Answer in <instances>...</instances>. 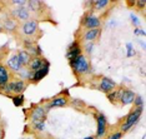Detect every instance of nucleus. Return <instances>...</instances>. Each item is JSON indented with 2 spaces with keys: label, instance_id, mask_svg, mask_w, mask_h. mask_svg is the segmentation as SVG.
I'll use <instances>...</instances> for the list:
<instances>
[{
  "label": "nucleus",
  "instance_id": "obj_1",
  "mask_svg": "<svg viewBox=\"0 0 146 139\" xmlns=\"http://www.w3.org/2000/svg\"><path fill=\"white\" fill-rule=\"evenodd\" d=\"M142 110H144V108L142 107H137L135 110H132L131 113L126 117L125 122L121 124V127H120L121 133H126V132H129L131 129V127H134V125L137 123L139 119H140V117H141Z\"/></svg>",
  "mask_w": 146,
  "mask_h": 139
},
{
  "label": "nucleus",
  "instance_id": "obj_2",
  "mask_svg": "<svg viewBox=\"0 0 146 139\" xmlns=\"http://www.w3.org/2000/svg\"><path fill=\"white\" fill-rule=\"evenodd\" d=\"M70 67L74 69L75 73H78V74H85V73L89 72V69H90V63L89 60L86 59L85 55H79L78 58L72 59L70 60Z\"/></svg>",
  "mask_w": 146,
  "mask_h": 139
},
{
  "label": "nucleus",
  "instance_id": "obj_3",
  "mask_svg": "<svg viewBox=\"0 0 146 139\" xmlns=\"http://www.w3.org/2000/svg\"><path fill=\"white\" fill-rule=\"evenodd\" d=\"M1 90H4L6 94H21L26 89V84L23 80H14V82H9L8 84H5L4 87L0 88Z\"/></svg>",
  "mask_w": 146,
  "mask_h": 139
},
{
  "label": "nucleus",
  "instance_id": "obj_4",
  "mask_svg": "<svg viewBox=\"0 0 146 139\" xmlns=\"http://www.w3.org/2000/svg\"><path fill=\"white\" fill-rule=\"evenodd\" d=\"M82 25L84 28H86V30H91V29H99L101 25V21H100V18L98 15H94V14H89L85 16L84 21H82Z\"/></svg>",
  "mask_w": 146,
  "mask_h": 139
},
{
  "label": "nucleus",
  "instance_id": "obj_5",
  "mask_svg": "<svg viewBox=\"0 0 146 139\" xmlns=\"http://www.w3.org/2000/svg\"><path fill=\"white\" fill-rule=\"evenodd\" d=\"M96 123H98V129H96V137L102 138L108 130V119L104 114L96 115Z\"/></svg>",
  "mask_w": 146,
  "mask_h": 139
},
{
  "label": "nucleus",
  "instance_id": "obj_6",
  "mask_svg": "<svg viewBox=\"0 0 146 139\" xmlns=\"http://www.w3.org/2000/svg\"><path fill=\"white\" fill-rule=\"evenodd\" d=\"M45 115H46V110L44 107L39 105L33 109L31 114H30V119H31V123H39V122H45Z\"/></svg>",
  "mask_w": 146,
  "mask_h": 139
},
{
  "label": "nucleus",
  "instance_id": "obj_7",
  "mask_svg": "<svg viewBox=\"0 0 146 139\" xmlns=\"http://www.w3.org/2000/svg\"><path fill=\"white\" fill-rule=\"evenodd\" d=\"M115 88H116V83L108 77H102L100 83H99V89H100L101 92L106 93V94L112 92V90H115Z\"/></svg>",
  "mask_w": 146,
  "mask_h": 139
},
{
  "label": "nucleus",
  "instance_id": "obj_8",
  "mask_svg": "<svg viewBox=\"0 0 146 139\" xmlns=\"http://www.w3.org/2000/svg\"><path fill=\"white\" fill-rule=\"evenodd\" d=\"M136 97V94L130 89H121L120 97H119V100L121 102L122 105H129L134 103V99Z\"/></svg>",
  "mask_w": 146,
  "mask_h": 139
},
{
  "label": "nucleus",
  "instance_id": "obj_9",
  "mask_svg": "<svg viewBox=\"0 0 146 139\" xmlns=\"http://www.w3.org/2000/svg\"><path fill=\"white\" fill-rule=\"evenodd\" d=\"M38 28H39V24H38V21L36 20H28V21H25L24 24H23L21 33L24 35H26V36H30L33 34H35L36 30H38Z\"/></svg>",
  "mask_w": 146,
  "mask_h": 139
},
{
  "label": "nucleus",
  "instance_id": "obj_10",
  "mask_svg": "<svg viewBox=\"0 0 146 139\" xmlns=\"http://www.w3.org/2000/svg\"><path fill=\"white\" fill-rule=\"evenodd\" d=\"M11 14L14 18L16 19H20V20H24V21H28L29 18H30V11L26 6H19V8H14L11 11Z\"/></svg>",
  "mask_w": 146,
  "mask_h": 139
},
{
  "label": "nucleus",
  "instance_id": "obj_11",
  "mask_svg": "<svg viewBox=\"0 0 146 139\" xmlns=\"http://www.w3.org/2000/svg\"><path fill=\"white\" fill-rule=\"evenodd\" d=\"M81 54H82V51H81V48H80V45H79V43L74 41L69 45L68 53H66V58H68L69 61H70V60H72V59L78 58L79 55H81Z\"/></svg>",
  "mask_w": 146,
  "mask_h": 139
},
{
  "label": "nucleus",
  "instance_id": "obj_12",
  "mask_svg": "<svg viewBox=\"0 0 146 139\" xmlns=\"http://www.w3.org/2000/svg\"><path fill=\"white\" fill-rule=\"evenodd\" d=\"M48 73H49V63L44 61V64H42V67H41L40 69H39V70H36V72L33 73L31 82H34V83L40 82L42 78H45L46 75H48Z\"/></svg>",
  "mask_w": 146,
  "mask_h": 139
},
{
  "label": "nucleus",
  "instance_id": "obj_13",
  "mask_svg": "<svg viewBox=\"0 0 146 139\" xmlns=\"http://www.w3.org/2000/svg\"><path fill=\"white\" fill-rule=\"evenodd\" d=\"M100 28L99 29H91V30H86L84 33V35H82V39L86 41V43H92L94 40L99 38V35H100Z\"/></svg>",
  "mask_w": 146,
  "mask_h": 139
},
{
  "label": "nucleus",
  "instance_id": "obj_14",
  "mask_svg": "<svg viewBox=\"0 0 146 139\" xmlns=\"http://www.w3.org/2000/svg\"><path fill=\"white\" fill-rule=\"evenodd\" d=\"M6 65H8V68H10L14 72H20L23 69V65L20 60H19L18 55H13L11 58H9V60L6 61Z\"/></svg>",
  "mask_w": 146,
  "mask_h": 139
},
{
  "label": "nucleus",
  "instance_id": "obj_15",
  "mask_svg": "<svg viewBox=\"0 0 146 139\" xmlns=\"http://www.w3.org/2000/svg\"><path fill=\"white\" fill-rule=\"evenodd\" d=\"M9 80H10V74H9V70L5 65L0 64V88L4 87L5 84H8Z\"/></svg>",
  "mask_w": 146,
  "mask_h": 139
},
{
  "label": "nucleus",
  "instance_id": "obj_16",
  "mask_svg": "<svg viewBox=\"0 0 146 139\" xmlns=\"http://www.w3.org/2000/svg\"><path fill=\"white\" fill-rule=\"evenodd\" d=\"M66 104H68V99L65 97H58V98L52 99L50 102V104L45 108V110H49V109H51V108H60V107H64Z\"/></svg>",
  "mask_w": 146,
  "mask_h": 139
},
{
  "label": "nucleus",
  "instance_id": "obj_17",
  "mask_svg": "<svg viewBox=\"0 0 146 139\" xmlns=\"http://www.w3.org/2000/svg\"><path fill=\"white\" fill-rule=\"evenodd\" d=\"M18 57H19V60H20L23 67H25V65H29V64H30V61H31V54H30V53H29L28 50H21V51H19Z\"/></svg>",
  "mask_w": 146,
  "mask_h": 139
},
{
  "label": "nucleus",
  "instance_id": "obj_18",
  "mask_svg": "<svg viewBox=\"0 0 146 139\" xmlns=\"http://www.w3.org/2000/svg\"><path fill=\"white\" fill-rule=\"evenodd\" d=\"M42 64H44V60H42L40 57H35V58L31 59V61H30V64H29V67H30V70L34 73V72H36V70H39V69L42 67Z\"/></svg>",
  "mask_w": 146,
  "mask_h": 139
},
{
  "label": "nucleus",
  "instance_id": "obj_19",
  "mask_svg": "<svg viewBox=\"0 0 146 139\" xmlns=\"http://www.w3.org/2000/svg\"><path fill=\"white\" fill-rule=\"evenodd\" d=\"M16 28H18V25H16V21L14 19H6L4 25H3V29H6L9 31H14Z\"/></svg>",
  "mask_w": 146,
  "mask_h": 139
},
{
  "label": "nucleus",
  "instance_id": "obj_20",
  "mask_svg": "<svg viewBox=\"0 0 146 139\" xmlns=\"http://www.w3.org/2000/svg\"><path fill=\"white\" fill-rule=\"evenodd\" d=\"M92 4H94V8L96 10H104L110 4V1L109 0H96V1H92Z\"/></svg>",
  "mask_w": 146,
  "mask_h": 139
},
{
  "label": "nucleus",
  "instance_id": "obj_21",
  "mask_svg": "<svg viewBox=\"0 0 146 139\" xmlns=\"http://www.w3.org/2000/svg\"><path fill=\"white\" fill-rule=\"evenodd\" d=\"M13 99V103H14L15 107H21L23 104H24V95L23 94H18V95H14V97H11Z\"/></svg>",
  "mask_w": 146,
  "mask_h": 139
},
{
  "label": "nucleus",
  "instance_id": "obj_22",
  "mask_svg": "<svg viewBox=\"0 0 146 139\" xmlns=\"http://www.w3.org/2000/svg\"><path fill=\"white\" fill-rule=\"evenodd\" d=\"M29 9V11H38L39 10V5H42V1H28L26 3Z\"/></svg>",
  "mask_w": 146,
  "mask_h": 139
},
{
  "label": "nucleus",
  "instance_id": "obj_23",
  "mask_svg": "<svg viewBox=\"0 0 146 139\" xmlns=\"http://www.w3.org/2000/svg\"><path fill=\"white\" fill-rule=\"evenodd\" d=\"M120 93H121V89L119 92L116 90H112L110 93H108V99L109 102H111V103H115V100H117L119 97H120Z\"/></svg>",
  "mask_w": 146,
  "mask_h": 139
},
{
  "label": "nucleus",
  "instance_id": "obj_24",
  "mask_svg": "<svg viewBox=\"0 0 146 139\" xmlns=\"http://www.w3.org/2000/svg\"><path fill=\"white\" fill-rule=\"evenodd\" d=\"M34 130L36 132H44L45 130V122H39L34 124Z\"/></svg>",
  "mask_w": 146,
  "mask_h": 139
},
{
  "label": "nucleus",
  "instance_id": "obj_25",
  "mask_svg": "<svg viewBox=\"0 0 146 139\" xmlns=\"http://www.w3.org/2000/svg\"><path fill=\"white\" fill-rule=\"evenodd\" d=\"M126 55H127V58H131L135 55V51H134V48H132V44L131 43H129L127 45H126Z\"/></svg>",
  "mask_w": 146,
  "mask_h": 139
},
{
  "label": "nucleus",
  "instance_id": "obj_26",
  "mask_svg": "<svg viewBox=\"0 0 146 139\" xmlns=\"http://www.w3.org/2000/svg\"><path fill=\"white\" fill-rule=\"evenodd\" d=\"M134 103L136 105V108H137V107H144V100H142L141 97H135Z\"/></svg>",
  "mask_w": 146,
  "mask_h": 139
},
{
  "label": "nucleus",
  "instance_id": "obj_27",
  "mask_svg": "<svg viewBox=\"0 0 146 139\" xmlns=\"http://www.w3.org/2000/svg\"><path fill=\"white\" fill-rule=\"evenodd\" d=\"M122 137V133L121 132H115V133H112L111 135H109L106 139H120Z\"/></svg>",
  "mask_w": 146,
  "mask_h": 139
},
{
  "label": "nucleus",
  "instance_id": "obj_28",
  "mask_svg": "<svg viewBox=\"0 0 146 139\" xmlns=\"http://www.w3.org/2000/svg\"><path fill=\"white\" fill-rule=\"evenodd\" d=\"M130 18H131L132 24H134V25L136 26V28H137V26L140 25V20H139V18H137V16H136L135 14H131V15H130Z\"/></svg>",
  "mask_w": 146,
  "mask_h": 139
},
{
  "label": "nucleus",
  "instance_id": "obj_29",
  "mask_svg": "<svg viewBox=\"0 0 146 139\" xmlns=\"http://www.w3.org/2000/svg\"><path fill=\"white\" fill-rule=\"evenodd\" d=\"M92 48H94V44H92V43H86L85 50H86L88 54H91V53H92Z\"/></svg>",
  "mask_w": 146,
  "mask_h": 139
},
{
  "label": "nucleus",
  "instance_id": "obj_30",
  "mask_svg": "<svg viewBox=\"0 0 146 139\" xmlns=\"http://www.w3.org/2000/svg\"><path fill=\"white\" fill-rule=\"evenodd\" d=\"M26 3L28 1H25V0H13L11 4L18 5V6H24V5H26Z\"/></svg>",
  "mask_w": 146,
  "mask_h": 139
},
{
  "label": "nucleus",
  "instance_id": "obj_31",
  "mask_svg": "<svg viewBox=\"0 0 146 139\" xmlns=\"http://www.w3.org/2000/svg\"><path fill=\"white\" fill-rule=\"evenodd\" d=\"M135 4H136V6H137L139 9H144V8H145V4H146V3L144 1V0H140V1H136Z\"/></svg>",
  "mask_w": 146,
  "mask_h": 139
},
{
  "label": "nucleus",
  "instance_id": "obj_32",
  "mask_svg": "<svg viewBox=\"0 0 146 139\" xmlns=\"http://www.w3.org/2000/svg\"><path fill=\"white\" fill-rule=\"evenodd\" d=\"M134 33H135V35H142V36L145 35V30H142L140 28H136L134 30Z\"/></svg>",
  "mask_w": 146,
  "mask_h": 139
},
{
  "label": "nucleus",
  "instance_id": "obj_33",
  "mask_svg": "<svg viewBox=\"0 0 146 139\" xmlns=\"http://www.w3.org/2000/svg\"><path fill=\"white\" fill-rule=\"evenodd\" d=\"M84 139H95V138H94V137H91V135H90V137H85Z\"/></svg>",
  "mask_w": 146,
  "mask_h": 139
},
{
  "label": "nucleus",
  "instance_id": "obj_34",
  "mask_svg": "<svg viewBox=\"0 0 146 139\" xmlns=\"http://www.w3.org/2000/svg\"><path fill=\"white\" fill-rule=\"evenodd\" d=\"M3 134H4V133H3V130H1V129H0V139L3 138Z\"/></svg>",
  "mask_w": 146,
  "mask_h": 139
},
{
  "label": "nucleus",
  "instance_id": "obj_35",
  "mask_svg": "<svg viewBox=\"0 0 146 139\" xmlns=\"http://www.w3.org/2000/svg\"><path fill=\"white\" fill-rule=\"evenodd\" d=\"M3 30V25H0V31H1Z\"/></svg>",
  "mask_w": 146,
  "mask_h": 139
},
{
  "label": "nucleus",
  "instance_id": "obj_36",
  "mask_svg": "<svg viewBox=\"0 0 146 139\" xmlns=\"http://www.w3.org/2000/svg\"><path fill=\"white\" fill-rule=\"evenodd\" d=\"M142 139H145V137H142Z\"/></svg>",
  "mask_w": 146,
  "mask_h": 139
},
{
  "label": "nucleus",
  "instance_id": "obj_37",
  "mask_svg": "<svg viewBox=\"0 0 146 139\" xmlns=\"http://www.w3.org/2000/svg\"><path fill=\"white\" fill-rule=\"evenodd\" d=\"M0 10H1V6H0Z\"/></svg>",
  "mask_w": 146,
  "mask_h": 139
},
{
  "label": "nucleus",
  "instance_id": "obj_38",
  "mask_svg": "<svg viewBox=\"0 0 146 139\" xmlns=\"http://www.w3.org/2000/svg\"><path fill=\"white\" fill-rule=\"evenodd\" d=\"M26 139H30V138H26Z\"/></svg>",
  "mask_w": 146,
  "mask_h": 139
}]
</instances>
